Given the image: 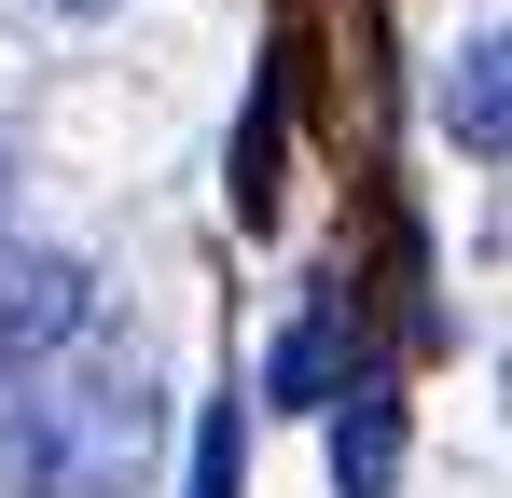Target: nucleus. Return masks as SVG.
I'll use <instances>...</instances> for the list:
<instances>
[{
	"label": "nucleus",
	"instance_id": "f03ea898",
	"mask_svg": "<svg viewBox=\"0 0 512 498\" xmlns=\"http://www.w3.org/2000/svg\"><path fill=\"white\" fill-rule=\"evenodd\" d=\"M84 319H111V305H97V277L70 263V249H0V360L70 346Z\"/></svg>",
	"mask_w": 512,
	"mask_h": 498
},
{
	"label": "nucleus",
	"instance_id": "20e7f679",
	"mask_svg": "<svg viewBox=\"0 0 512 498\" xmlns=\"http://www.w3.org/2000/svg\"><path fill=\"white\" fill-rule=\"evenodd\" d=\"M429 111H443V139H471V166L512 153V111H499V42H457L443 83H429Z\"/></svg>",
	"mask_w": 512,
	"mask_h": 498
},
{
	"label": "nucleus",
	"instance_id": "f257e3e1",
	"mask_svg": "<svg viewBox=\"0 0 512 498\" xmlns=\"http://www.w3.org/2000/svg\"><path fill=\"white\" fill-rule=\"evenodd\" d=\"M153 457V360L139 332L84 319L70 346L0 360V485L14 498H125Z\"/></svg>",
	"mask_w": 512,
	"mask_h": 498
},
{
	"label": "nucleus",
	"instance_id": "6e6552de",
	"mask_svg": "<svg viewBox=\"0 0 512 498\" xmlns=\"http://www.w3.org/2000/svg\"><path fill=\"white\" fill-rule=\"evenodd\" d=\"M56 14H111V0H56Z\"/></svg>",
	"mask_w": 512,
	"mask_h": 498
},
{
	"label": "nucleus",
	"instance_id": "39448f33",
	"mask_svg": "<svg viewBox=\"0 0 512 498\" xmlns=\"http://www.w3.org/2000/svg\"><path fill=\"white\" fill-rule=\"evenodd\" d=\"M388 471H402V402H388V374H360L333 415V485L346 498H388Z\"/></svg>",
	"mask_w": 512,
	"mask_h": 498
},
{
	"label": "nucleus",
	"instance_id": "0eeeda50",
	"mask_svg": "<svg viewBox=\"0 0 512 498\" xmlns=\"http://www.w3.org/2000/svg\"><path fill=\"white\" fill-rule=\"evenodd\" d=\"M194 498H250V415H236V388H222L208 429H194Z\"/></svg>",
	"mask_w": 512,
	"mask_h": 498
},
{
	"label": "nucleus",
	"instance_id": "7ed1b4c3",
	"mask_svg": "<svg viewBox=\"0 0 512 498\" xmlns=\"http://www.w3.org/2000/svg\"><path fill=\"white\" fill-rule=\"evenodd\" d=\"M346 346H360V291H305V319L277 332V360H263V402H333V374H346Z\"/></svg>",
	"mask_w": 512,
	"mask_h": 498
},
{
	"label": "nucleus",
	"instance_id": "423d86ee",
	"mask_svg": "<svg viewBox=\"0 0 512 498\" xmlns=\"http://www.w3.org/2000/svg\"><path fill=\"white\" fill-rule=\"evenodd\" d=\"M277 125H291V70H263V97H250V139H236V222L277 208Z\"/></svg>",
	"mask_w": 512,
	"mask_h": 498
}]
</instances>
